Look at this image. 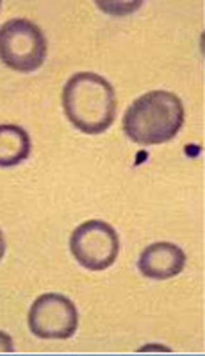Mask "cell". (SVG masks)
<instances>
[{"mask_svg":"<svg viewBox=\"0 0 205 356\" xmlns=\"http://www.w3.org/2000/svg\"><path fill=\"white\" fill-rule=\"evenodd\" d=\"M46 59L43 31L27 18H13L0 27V61L11 70L29 74Z\"/></svg>","mask_w":205,"mask_h":356,"instance_id":"obj_3","label":"cell"},{"mask_svg":"<svg viewBox=\"0 0 205 356\" xmlns=\"http://www.w3.org/2000/svg\"><path fill=\"white\" fill-rule=\"evenodd\" d=\"M4 252H6V242H4V235H2V231H0V260H2Z\"/></svg>","mask_w":205,"mask_h":356,"instance_id":"obj_9","label":"cell"},{"mask_svg":"<svg viewBox=\"0 0 205 356\" xmlns=\"http://www.w3.org/2000/svg\"><path fill=\"white\" fill-rule=\"evenodd\" d=\"M186 267V252L172 242H157L139 254V273L148 280H172Z\"/></svg>","mask_w":205,"mask_h":356,"instance_id":"obj_6","label":"cell"},{"mask_svg":"<svg viewBox=\"0 0 205 356\" xmlns=\"http://www.w3.org/2000/svg\"><path fill=\"white\" fill-rule=\"evenodd\" d=\"M79 314L75 305L63 293L39 296L29 310V330L45 340H66L75 335Z\"/></svg>","mask_w":205,"mask_h":356,"instance_id":"obj_5","label":"cell"},{"mask_svg":"<svg viewBox=\"0 0 205 356\" xmlns=\"http://www.w3.org/2000/svg\"><path fill=\"white\" fill-rule=\"evenodd\" d=\"M30 154V136L17 124H0V167H17Z\"/></svg>","mask_w":205,"mask_h":356,"instance_id":"obj_7","label":"cell"},{"mask_svg":"<svg viewBox=\"0 0 205 356\" xmlns=\"http://www.w3.org/2000/svg\"><path fill=\"white\" fill-rule=\"evenodd\" d=\"M0 8H2V2H0Z\"/></svg>","mask_w":205,"mask_h":356,"instance_id":"obj_10","label":"cell"},{"mask_svg":"<svg viewBox=\"0 0 205 356\" xmlns=\"http://www.w3.org/2000/svg\"><path fill=\"white\" fill-rule=\"evenodd\" d=\"M63 108L68 120L86 134H100L116 117V93L113 84L93 72H79L63 88Z\"/></svg>","mask_w":205,"mask_h":356,"instance_id":"obj_1","label":"cell"},{"mask_svg":"<svg viewBox=\"0 0 205 356\" xmlns=\"http://www.w3.org/2000/svg\"><path fill=\"white\" fill-rule=\"evenodd\" d=\"M70 251L79 265L89 270H105L116 261L120 240L113 226L104 220H88L73 229Z\"/></svg>","mask_w":205,"mask_h":356,"instance_id":"obj_4","label":"cell"},{"mask_svg":"<svg viewBox=\"0 0 205 356\" xmlns=\"http://www.w3.org/2000/svg\"><path fill=\"white\" fill-rule=\"evenodd\" d=\"M15 343L13 339L6 333V331H0V353H13Z\"/></svg>","mask_w":205,"mask_h":356,"instance_id":"obj_8","label":"cell"},{"mask_svg":"<svg viewBox=\"0 0 205 356\" xmlns=\"http://www.w3.org/2000/svg\"><path fill=\"white\" fill-rule=\"evenodd\" d=\"M186 120L182 101L172 92L154 90L136 99L123 115V131L139 145H159L177 136Z\"/></svg>","mask_w":205,"mask_h":356,"instance_id":"obj_2","label":"cell"}]
</instances>
